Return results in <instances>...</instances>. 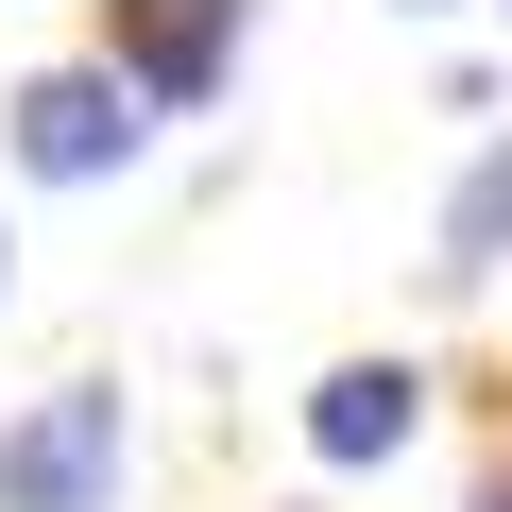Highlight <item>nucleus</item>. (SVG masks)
Wrapping results in <instances>:
<instances>
[{
	"label": "nucleus",
	"instance_id": "obj_4",
	"mask_svg": "<svg viewBox=\"0 0 512 512\" xmlns=\"http://www.w3.org/2000/svg\"><path fill=\"white\" fill-rule=\"evenodd\" d=\"M120 69L154 103H205L222 86V0H137V18H120Z\"/></svg>",
	"mask_w": 512,
	"mask_h": 512
},
{
	"label": "nucleus",
	"instance_id": "obj_5",
	"mask_svg": "<svg viewBox=\"0 0 512 512\" xmlns=\"http://www.w3.org/2000/svg\"><path fill=\"white\" fill-rule=\"evenodd\" d=\"M495 256H512V137H478V171L444 188V256H427V274H444V291H478Z\"/></svg>",
	"mask_w": 512,
	"mask_h": 512
},
{
	"label": "nucleus",
	"instance_id": "obj_2",
	"mask_svg": "<svg viewBox=\"0 0 512 512\" xmlns=\"http://www.w3.org/2000/svg\"><path fill=\"white\" fill-rule=\"evenodd\" d=\"M137 137H154L137 69H35L18 86V171L35 188H103V171H137Z\"/></svg>",
	"mask_w": 512,
	"mask_h": 512
},
{
	"label": "nucleus",
	"instance_id": "obj_6",
	"mask_svg": "<svg viewBox=\"0 0 512 512\" xmlns=\"http://www.w3.org/2000/svg\"><path fill=\"white\" fill-rule=\"evenodd\" d=\"M393 18H444V0H393Z\"/></svg>",
	"mask_w": 512,
	"mask_h": 512
},
{
	"label": "nucleus",
	"instance_id": "obj_3",
	"mask_svg": "<svg viewBox=\"0 0 512 512\" xmlns=\"http://www.w3.org/2000/svg\"><path fill=\"white\" fill-rule=\"evenodd\" d=\"M410 427H427V376H410V359H342V376L308 393V444H325V461H393Z\"/></svg>",
	"mask_w": 512,
	"mask_h": 512
},
{
	"label": "nucleus",
	"instance_id": "obj_1",
	"mask_svg": "<svg viewBox=\"0 0 512 512\" xmlns=\"http://www.w3.org/2000/svg\"><path fill=\"white\" fill-rule=\"evenodd\" d=\"M120 461H137L120 376H69V393H35L18 427H0V512H103V495H120Z\"/></svg>",
	"mask_w": 512,
	"mask_h": 512
}]
</instances>
